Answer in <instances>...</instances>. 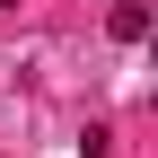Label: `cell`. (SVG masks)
<instances>
[{"mask_svg": "<svg viewBox=\"0 0 158 158\" xmlns=\"http://www.w3.org/2000/svg\"><path fill=\"white\" fill-rule=\"evenodd\" d=\"M106 27L123 35V44H141V35H149V9H141V0H114V18H106Z\"/></svg>", "mask_w": 158, "mask_h": 158, "instance_id": "1", "label": "cell"}, {"mask_svg": "<svg viewBox=\"0 0 158 158\" xmlns=\"http://www.w3.org/2000/svg\"><path fill=\"white\" fill-rule=\"evenodd\" d=\"M0 18H9V0H0Z\"/></svg>", "mask_w": 158, "mask_h": 158, "instance_id": "2", "label": "cell"}]
</instances>
